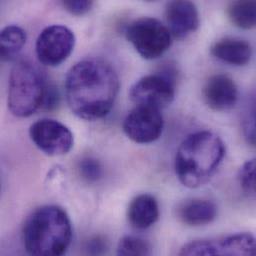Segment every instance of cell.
I'll use <instances>...</instances> for the list:
<instances>
[{"mask_svg": "<svg viewBox=\"0 0 256 256\" xmlns=\"http://www.w3.org/2000/svg\"><path fill=\"white\" fill-rule=\"evenodd\" d=\"M120 90L115 70L102 60H83L74 65L65 82L66 100L79 118L95 121L113 109Z\"/></svg>", "mask_w": 256, "mask_h": 256, "instance_id": "1", "label": "cell"}, {"mask_svg": "<svg viewBox=\"0 0 256 256\" xmlns=\"http://www.w3.org/2000/svg\"><path fill=\"white\" fill-rule=\"evenodd\" d=\"M224 154V142L216 134L210 130L192 134L178 148L176 174L186 188L202 186L214 176Z\"/></svg>", "mask_w": 256, "mask_h": 256, "instance_id": "2", "label": "cell"}, {"mask_svg": "<svg viewBox=\"0 0 256 256\" xmlns=\"http://www.w3.org/2000/svg\"><path fill=\"white\" fill-rule=\"evenodd\" d=\"M71 220L57 206H44L35 210L23 226V242L31 256H62L72 242Z\"/></svg>", "mask_w": 256, "mask_h": 256, "instance_id": "3", "label": "cell"}, {"mask_svg": "<svg viewBox=\"0 0 256 256\" xmlns=\"http://www.w3.org/2000/svg\"><path fill=\"white\" fill-rule=\"evenodd\" d=\"M47 83L39 69L28 60L14 64L9 77L8 108L17 118L34 114L43 103Z\"/></svg>", "mask_w": 256, "mask_h": 256, "instance_id": "4", "label": "cell"}, {"mask_svg": "<svg viewBox=\"0 0 256 256\" xmlns=\"http://www.w3.org/2000/svg\"><path fill=\"white\" fill-rule=\"evenodd\" d=\"M126 36L136 51L148 60L160 58L172 44L168 27L152 17H142L132 21L127 27Z\"/></svg>", "mask_w": 256, "mask_h": 256, "instance_id": "5", "label": "cell"}, {"mask_svg": "<svg viewBox=\"0 0 256 256\" xmlns=\"http://www.w3.org/2000/svg\"><path fill=\"white\" fill-rule=\"evenodd\" d=\"M75 43L76 38L71 29L63 25H50L37 38L36 55L43 65L56 67L69 58Z\"/></svg>", "mask_w": 256, "mask_h": 256, "instance_id": "6", "label": "cell"}, {"mask_svg": "<svg viewBox=\"0 0 256 256\" xmlns=\"http://www.w3.org/2000/svg\"><path fill=\"white\" fill-rule=\"evenodd\" d=\"M176 86L170 74L148 75L138 80L130 91V101L136 106L162 110L174 99Z\"/></svg>", "mask_w": 256, "mask_h": 256, "instance_id": "7", "label": "cell"}, {"mask_svg": "<svg viewBox=\"0 0 256 256\" xmlns=\"http://www.w3.org/2000/svg\"><path fill=\"white\" fill-rule=\"evenodd\" d=\"M256 240L250 234H236L220 240H202L182 246V256H254Z\"/></svg>", "mask_w": 256, "mask_h": 256, "instance_id": "8", "label": "cell"}, {"mask_svg": "<svg viewBox=\"0 0 256 256\" xmlns=\"http://www.w3.org/2000/svg\"><path fill=\"white\" fill-rule=\"evenodd\" d=\"M29 134L34 144L48 156L66 154L74 144V136L69 128L52 119L35 122L30 127Z\"/></svg>", "mask_w": 256, "mask_h": 256, "instance_id": "9", "label": "cell"}, {"mask_svg": "<svg viewBox=\"0 0 256 256\" xmlns=\"http://www.w3.org/2000/svg\"><path fill=\"white\" fill-rule=\"evenodd\" d=\"M164 130V119L160 110L136 106L124 122V132L128 138L138 144L156 142Z\"/></svg>", "mask_w": 256, "mask_h": 256, "instance_id": "10", "label": "cell"}, {"mask_svg": "<svg viewBox=\"0 0 256 256\" xmlns=\"http://www.w3.org/2000/svg\"><path fill=\"white\" fill-rule=\"evenodd\" d=\"M168 29L176 39H184L194 33L200 26V16L192 0H172L166 8Z\"/></svg>", "mask_w": 256, "mask_h": 256, "instance_id": "11", "label": "cell"}, {"mask_svg": "<svg viewBox=\"0 0 256 256\" xmlns=\"http://www.w3.org/2000/svg\"><path fill=\"white\" fill-rule=\"evenodd\" d=\"M202 95L210 109L218 112H226L236 106L238 91L232 78L226 75L216 74L206 80L202 89Z\"/></svg>", "mask_w": 256, "mask_h": 256, "instance_id": "12", "label": "cell"}, {"mask_svg": "<svg viewBox=\"0 0 256 256\" xmlns=\"http://www.w3.org/2000/svg\"><path fill=\"white\" fill-rule=\"evenodd\" d=\"M210 52L212 56L222 62L236 67L248 65L252 56V48L248 41L232 37L216 42Z\"/></svg>", "mask_w": 256, "mask_h": 256, "instance_id": "13", "label": "cell"}, {"mask_svg": "<svg viewBox=\"0 0 256 256\" xmlns=\"http://www.w3.org/2000/svg\"><path fill=\"white\" fill-rule=\"evenodd\" d=\"M127 216L128 222L134 228L146 230L158 220V204L150 194H140L130 202Z\"/></svg>", "mask_w": 256, "mask_h": 256, "instance_id": "14", "label": "cell"}, {"mask_svg": "<svg viewBox=\"0 0 256 256\" xmlns=\"http://www.w3.org/2000/svg\"><path fill=\"white\" fill-rule=\"evenodd\" d=\"M176 212L184 224L192 226H202L216 220L218 208L210 200H190L180 204Z\"/></svg>", "mask_w": 256, "mask_h": 256, "instance_id": "15", "label": "cell"}, {"mask_svg": "<svg viewBox=\"0 0 256 256\" xmlns=\"http://www.w3.org/2000/svg\"><path fill=\"white\" fill-rule=\"evenodd\" d=\"M27 40L26 32L19 26L9 25L0 30V60H14L22 51Z\"/></svg>", "mask_w": 256, "mask_h": 256, "instance_id": "16", "label": "cell"}, {"mask_svg": "<svg viewBox=\"0 0 256 256\" xmlns=\"http://www.w3.org/2000/svg\"><path fill=\"white\" fill-rule=\"evenodd\" d=\"M228 17L238 28H254L256 22V0H234L228 7Z\"/></svg>", "mask_w": 256, "mask_h": 256, "instance_id": "17", "label": "cell"}, {"mask_svg": "<svg viewBox=\"0 0 256 256\" xmlns=\"http://www.w3.org/2000/svg\"><path fill=\"white\" fill-rule=\"evenodd\" d=\"M150 254V246L142 238L128 236L123 238L118 246L119 256H148Z\"/></svg>", "mask_w": 256, "mask_h": 256, "instance_id": "18", "label": "cell"}, {"mask_svg": "<svg viewBox=\"0 0 256 256\" xmlns=\"http://www.w3.org/2000/svg\"><path fill=\"white\" fill-rule=\"evenodd\" d=\"M238 180L244 192L248 196L256 194V160L246 162L240 168Z\"/></svg>", "mask_w": 256, "mask_h": 256, "instance_id": "19", "label": "cell"}, {"mask_svg": "<svg viewBox=\"0 0 256 256\" xmlns=\"http://www.w3.org/2000/svg\"><path fill=\"white\" fill-rule=\"evenodd\" d=\"M79 170L81 176L90 182L98 180L102 176V166L100 162L93 158H86L80 162Z\"/></svg>", "mask_w": 256, "mask_h": 256, "instance_id": "20", "label": "cell"}, {"mask_svg": "<svg viewBox=\"0 0 256 256\" xmlns=\"http://www.w3.org/2000/svg\"><path fill=\"white\" fill-rule=\"evenodd\" d=\"M63 8L72 15L82 16L93 7L94 0H60Z\"/></svg>", "mask_w": 256, "mask_h": 256, "instance_id": "21", "label": "cell"}, {"mask_svg": "<svg viewBox=\"0 0 256 256\" xmlns=\"http://www.w3.org/2000/svg\"><path fill=\"white\" fill-rule=\"evenodd\" d=\"M104 248H105V242L102 240V238H94L91 242H90V246H89V250H91L92 254H101L104 252Z\"/></svg>", "mask_w": 256, "mask_h": 256, "instance_id": "22", "label": "cell"}, {"mask_svg": "<svg viewBox=\"0 0 256 256\" xmlns=\"http://www.w3.org/2000/svg\"><path fill=\"white\" fill-rule=\"evenodd\" d=\"M146 1H154V0H146Z\"/></svg>", "mask_w": 256, "mask_h": 256, "instance_id": "23", "label": "cell"}]
</instances>
